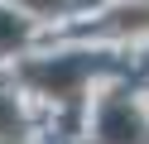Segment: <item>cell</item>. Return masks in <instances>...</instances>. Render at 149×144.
Returning <instances> with one entry per match:
<instances>
[]
</instances>
